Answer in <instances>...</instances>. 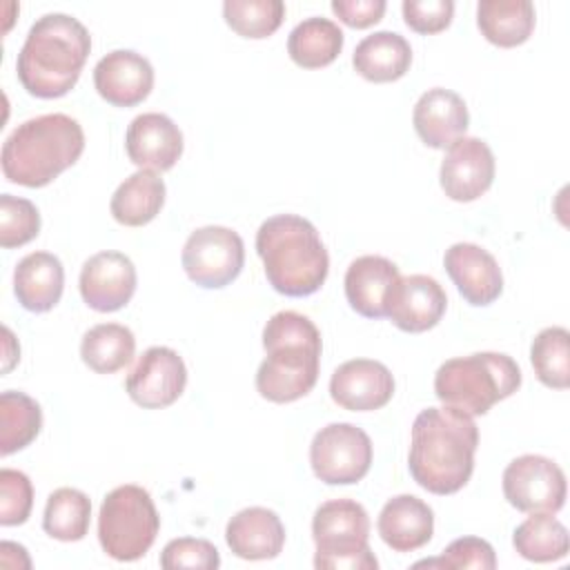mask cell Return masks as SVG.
I'll return each mask as SVG.
<instances>
[{"instance_id": "83f0119b", "label": "cell", "mask_w": 570, "mask_h": 570, "mask_svg": "<svg viewBox=\"0 0 570 570\" xmlns=\"http://www.w3.org/2000/svg\"><path fill=\"white\" fill-rule=\"evenodd\" d=\"M343 49V31L330 18H305L287 38L289 58L303 69H321L338 58Z\"/></svg>"}, {"instance_id": "f546056e", "label": "cell", "mask_w": 570, "mask_h": 570, "mask_svg": "<svg viewBox=\"0 0 570 570\" xmlns=\"http://www.w3.org/2000/svg\"><path fill=\"white\" fill-rule=\"evenodd\" d=\"M514 550L534 563L559 561L570 550V537L566 525L550 512H532L512 534Z\"/></svg>"}, {"instance_id": "5b68a950", "label": "cell", "mask_w": 570, "mask_h": 570, "mask_svg": "<svg viewBox=\"0 0 570 570\" xmlns=\"http://www.w3.org/2000/svg\"><path fill=\"white\" fill-rule=\"evenodd\" d=\"M85 151V131L67 114H45L18 125L2 145V174L24 187H45Z\"/></svg>"}, {"instance_id": "30bf717a", "label": "cell", "mask_w": 570, "mask_h": 570, "mask_svg": "<svg viewBox=\"0 0 570 570\" xmlns=\"http://www.w3.org/2000/svg\"><path fill=\"white\" fill-rule=\"evenodd\" d=\"M180 261L189 281L205 289H220L240 274L245 245L238 232L223 225H207L189 234Z\"/></svg>"}, {"instance_id": "5bb4252c", "label": "cell", "mask_w": 570, "mask_h": 570, "mask_svg": "<svg viewBox=\"0 0 570 570\" xmlns=\"http://www.w3.org/2000/svg\"><path fill=\"white\" fill-rule=\"evenodd\" d=\"M80 296L96 312L125 307L136 292V267L120 252H98L80 269Z\"/></svg>"}, {"instance_id": "8992f818", "label": "cell", "mask_w": 570, "mask_h": 570, "mask_svg": "<svg viewBox=\"0 0 570 570\" xmlns=\"http://www.w3.org/2000/svg\"><path fill=\"white\" fill-rule=\"evenodd\" d=\"M521 385L517 361L501 352H476L445 361L434 374L436 399L470 416L485 414Z\"/></svg>"}, {"instance_id": "d590c367", "label": "cell", "mask_w": 570, "mask_h": 570, "mask_svg": "<svg viewBox=\"0 0 570 570\" xmlns=\"http://www.w3.org/2000/svg\"><path fill=\"white\" fill-rule=\"evenodd\" d=\"M414 568H441V570H454V568H479V570H492L497 568V557L492 546L485 539L479 537H461L452 541L441 557L425 559L414 563Z\"/></svg>"}, {"instance_id": "8d00e7d4", "label": "cell", "mask_w": 570, "mask_h": 570, "mask_svg": "<svg viewBox=\"0 0 570 570\" xmlns=\"http://www.w3.org/2000/svg\"><path fill=\"white\" fill-rule=\"evenodd\" d=\"M33 505V485L20 470H0V523L20 525L29 519Z\"/></svg>"}, {"instance_id": "9c48e42d", "label": "cell", "mask_w": 570, "mask_h": 570, "mask_svg": "<svg viewBox=\"0 0 570 570\" xmlns=\"http://www.w3.org/2000/svg\"><path fill=\"white\" fill-rule=\"evenodd\" d=\"M309 463L316 479L327 485L358 483L372 465V441L352 423H330L314 434Z\"/></svg>"}, {"instance_id": "4dcf8cb0", "label": "cell", "mask_w": 570, "mask_h": 570, "mask_svg": "<svg viewBox=\"0 0 570 570\" xmlns=\"http://www.w3.org/2000/svg\"><path fill=\"white\" fill-rule=\"evenodd\" d=\"M42 428V410L24 392L7 390L0 394V454L9 456L27 448Z\"/></svg>"}, {"instance_id": "e0dca14e", "label": "cell", "mask_w": 570, "mask_h": 570, "mask_svg": "<svg viewBox=\"0 0 570 570\" xmlns=\"http://www.w3.org/2000/svg\"><path fill=\"white\" fill-rule=\"evenodd\" d=\"M443 265L470 305H490L503 292V274L497 258L474 243H454L448 247Z\"/></svg>"}, {"instance_id": "603a6c76", "label": "cell", "mask_w": 570, "mask_h": 570, "mask_svg": "<svg viewBox=\"0 0 570 570\" xmlns=\"http://www.w3.org/2000/svg\"><path fill=\"white\" fill-rule=\"evenodd\" d=\"M376 528L383 543L394 552H412L432 539L434 512L419 497L399 494L383 505Z\"/></svg>"}, {"instance_id": "3957f363", "label": "cell", "mask_w": 570, "mask_h": 570, "mask_svg": "<svg viewBox=\"0 0 570 570\" xmlns=\"http://www.w3.org/2000/svg\"><path fill=\"white\" fill-rule=\"evenodd\" d=\"M265 361L256 390L272 403H292L312 392L321 367V332L298 312H276L263 327Z\"/></svg>"}, {"instance_id": "9a60e30c", "label": "cell", "mask_w": 570, "mask_h": 570, "mask_svg": "<svg viewBox=\"0 0 570 570\" xmlns=\"http://www.w3.org/2000/svg\"><path fill=\"white\" fill-rule=\"evenodd\" d=\"M394 394L392 372L374 358H352L338 365L330 379V396L350 412H372L390 403Z\"/></svg>"}, {"instance_id": "ffe728a7", "label": "cell", "mask_w": 570, "mask_h": 570, "mask_svg": "<svg viewBox=\"0 0 570 570\" xmlns=\"http://www.w3.org/2000/svg\"><path fill=\"white\" fill-rule=\"evenodd\" d=\"M412 125L419 138L432 149H445L465 136L470 114L465 100L450 89L434 87L421 94L412 111Z\"/></svg>"}, {"instance_id": "836d02e7", "label": "cell", "mask_w": 570, "mask_h": 570, "mask_svg": "<svg viewBox=\"0 0 570 570\" xmlns=\"http://www.w3.org/2000/svg\"><path fill=\"white\" fill-rule=\"evenodd\" d=\"M225 22L243 38H269L285 18L281 0H227L223 4Z\"/></svg>"}, {"instance_id": "6da1fadb", "label": "cell", "mask_w": 570, "mask_h": 570, "mask_svg": "<svg viewBox=\"0 0 570 570\" xmlns=\"http://www.w3.org/2000/svg\"><path fill=\"white\" fill-rule=\"evenodd\" d=\"M479 428L454 407H428L412 423L410 474L432 494H454L472 476Z\"/></svg>"}, {"instance_id": "ab89813d", "label": "cell", "mask_w": 570, "mask_h": 570, "mask_svg": "<svg viewBox=\"0 0 570 570\" xmlns=\"http://www.w3.org/2000/svg\"><path fill=\"white\" fill-rule=\"evenodd\" d=\"M385 0H334L332 11L352 29H367L385 13Z\"/></svg>"}, {"instance_id": "1f68e13d", "label": "cell", "mask_w": 570, "mask_h": 570, "mask_svg": "<svg viewBox=\"0 0 570 570\" xmlns=\"http://www.w3.org/2000/svg\"><path fill=\"white\" fill-rule=\"evenodd\" d=\"M91 501L82 490L58 488L49 494L42 528L58 541H80L89 532Z\"/></svg>"}, {"instance_id": "e575fe53", "label": "cell", "mask_w": 570, "mask_h": 570, "mask_svg": "<svg viewBox=\"0 0 570 570\" xmlns=\"http://www.w3.org/2000/svg\"><path fill=\"white\" fill-rule=\"evenodd\" d=\"M40 232V214L38 207L11 194L0 196V245L2 247H20L33 240Z\"/></svg>"}, {"instance_id": "ba28073f", "label": "cell", "mask_w": 570, "mask_h": 570, "mask_svg": "<svg viewBox=\"0 0 570 570\" xmlns=\"http://www.w3.org/2000/svg\"><path fill=\"white\" fill-rule=\"evenodd\" d=\"M160 530L151 494L134 483L114 488L100 503L98 541L116 561H136L147 554Z\"/></svg>"}, {"instance_id": "d6986e66", "label": "cell", "mask_w": 570, "mask_h": 570, "mask_svg": "<svg viewBox=\"0 0 570 570\" xmlns=\"http://www.w3.org/2000/svg\"><path fill=\"white\" fill-rule=\"evenodd\" d=\"M125 149L129 160L140 169L167 171L183 154V134L169 116L147 111L129 122Z\"/></svg>"}, {"instance_id": "484cf974", "label": "cell", "mask_w": 570, "mask_h": 570, "mask_svg": "<svg viewBox=\"0 0 570 570\" xmlns=\"http://www.w3.org/2000/svg\"><path fill=\"white\" fill-rule=\"evenodd\" d=\"M165 205V183L156 171L138 169L125 178L111 196V216L127 227L151 223Z\"/></svg>"}, {"instance_id": "277c9868", "label": "cell", "mask_w": 570, "mask_h": 570, "mask_svg": "<svg viewBox=\"0 0 570 570\" xmlns=\"http://www.w3.org/2000/svg\"><path fill=\"white\" fill-rule=\"evenodd\" d=\"M256 252L269 285L285 296L318 292L330 272V256L316 227L296 214L267 218L256 232Z\"/></svg>"}, {"instance_id": "ac0fdd59", "label": "cell", "mask_w": 570, "mask_h": 570, "mask_svg": "<svg viewBox=\"0 0 570 570\" xmlns=\"http://www.w3.org/2000/svg\"><path fill=\"white\" fill-rule=\"evenodd\" d=\"M94 85L109 105L134 107L149 96L154 67L145 56L131 49H116L102 56L94 67Z\"/></svg>"}, {"instance_id": "4316f807", "label": "cell", "mask_w": 570, "mask_h": 570, "mask_svg": "<svg viewBox=\"0 0 570 570\" xmlns=\"http://www.w3.org/2000/svg\"><path fill=\"white\" fill-rule=\"evenodd\" d=\"M476 24L483 38L497 47L523 45L534 29V4L530 0H481Z\"/></svg>"}, {"instance_id": "7c38bea8", "label": "cell", "mask_w": 570, "mask_h": 570, "mask_svg": "<svg viewBox=\"0 0 570 570\" xmlns=\"http://www.w3.org/2000/svg\"><path fill=\"white\" fill-rule=\"evenodd\" d=\"M187 385L185 361L165 345H154L142 352L125 381L129 399L147 410H160L178 401Z\"/></svg>"}, {"instance_id": "2e32d148", "label": "cell", "mask_w": 570, "mask_h": 570, "mask_svg": "<svg viewBox=\"0 0 570 570\" xmlns=\"http://www.w3.org/2000/svg\"><path fill=\"white\" fill-rule=\"evenodd\" d=\"M448 296L436 278L425 274L399 276L387 298V318L403 332L432 330L445 314Z\"/></svg>"}, {"instance_id": "d4e9b609", "label": "cell", "mask_w": 570, "mask_h": 570, "mask_svg": "<svg viewBox=\"0 0 570 570\" xmlns=\"http://www.w3.org/2000/svg\"><path fill=\"white\" fill-rule=\"evenodd\" d=\"M352 65L370 82H392L407 73L412 47L396 31H374L356 45Z\"/></svg>"}, {"instance_id": "cb8c5ba5", "label": "cell", "mask_w": 570, "mask_h": 570, "mask_svg": "<svg viewBox=\"0 0 570 570\" xmlns=\"http://www.w3.org/2000/svg\"><path fill=\"white\" fill-rule=\"evenodd\" d=\"M65 269L58 256L49 252L27 254L13 272V292L29 312H49L62 296Z\"/></svg>"}, {"instance_id": "74e56055", "label": "cell", "mask_w": 570, "mask_h": 570, "mask_svg": "<svg viewBox=\"0 0 570 570\" xmlns=\"http://www.w3.org/2000/svg\"><path fill=\"white\" fill-rule=\"evenodd\" d=\"M160 566L165 570L196 568V570H216L220 566L218 550L207 539L180 537L171 539L160 552Z\"/></svg>"}, {"instance_id": "7402d4cb", "label": "cell", "mask_w": 570, "mask_h": 570, "mask_svg": "<svg viewBox=\"0 0 570 570\" xmlns=\"http://www.w3.org/2000/svg\"><path fill=\"white\" fill-rule=\"evenodd\" d=\"M225 541L240 559H274L285 546V525L274 510L261 505L245 508L227 521Z\"/></svg>"}, {"instance_id": "f35d334b", "label": "cell", "mask_w": 570, "mask_h": 570, "mask_svg": "<svg viewBox=\"0 0 570 570\" xmlns=\"http://www.w3.org/2000/svg\"><path fill=\"white\" fill-rule=\"evenodd\" d=\"M403 20L416 33H439L450 27L454 16L452 0H405L401 4Z\"/></svg>"}, {"instance_id": "44dd1931", "label": "cell", "mask_w": 570, "mask_h": 570, "mask_svg": "<svg viewBox=\"0 0 570 570\" xmlns=\"http://www.w3.org/2000/svg\"><path fill=\"white\" fill-rule=\"evenodd\" d=\"M399 267L385 256H358L345 272V298L350 307L365 318H383L387 298L399 281Z\"/></svg>"}, {"instance_id": "4fadbf2b", "label": "cell", "mask_w": 570, "mask_h": 570, "mask_svg": "<svg viewBox=\"0 0 570 570\" xmlns=\"http://www.w3.org/2000/svg\"><path fill=\"white\" fill-rule=\"evenodd\" d=\"M439 178L448 198L456 203L476 200L494 180V154L485 140L463 136L448 147Z\"/></svg>"}, {"instance_id": "8fae6325", "label": "cell", "mask_w": 570, "mask_h": 570, "mask_svg": "<svg viewBox=\"0 0 570 570\" xmlns=\"http://www.w3.org/2000/svg\"><path fill=\"white\" fill-rule=\"evenodd\" d=\"M566 474L548 456L523 454L503 470V494L521 512H559L566 503Z\"/></svg>"}, {"instance_id": "f1b7e54d", "label": "cell", "mask_w": 570, "mask_h": 570, "mask_svg": "<svg viewBox=\"0 0 570 570\" xmlns=\"http://www.w3.org/2000/svg\"><path fill=\"white\" fill-rule=\"evenodd\" d=\"M136 352L134 332L120 323H100L85 332L80 356L98 374H114L131 363Z\"/></svg>"}, {"instance_id": "d6a6232c", "label": "cell", "mask_w": 570, "mask_h": 570, "mask_svg": "<svg viewBox=\"0 0 570 570\" xmlns=\"http://www.w3.org/2000/svg\"><path fill=\"white\" fill-rule=\"evenodd\" d=\"M530 361L537 379L552 387L566 390L570 385V334L566 327L541 330L530 345Z\"/></svg>"}, {"instance_id": "52a82bcc", "label": "cell", "mask_w": 570, "mask_h": 570, "mask_svg": "<svg viewBox=\"0 0 570 570\" xmlns=\"http://www.w3.org/2000/svg\"><path fill=\"white\" fill-rule=\"evenodd\" d=\"M318 570H376L370 550V517L358 501L332 499L316 508L312 519Z\"/></svg>"}, {"instance_id": "7a4b0ae2", "label": "cell", "mask_w": 570, "mask_h": 570, "mask_svg": "<svg viewBox=\"0 0 570 570\" xmlns=\"http://www.w3.org/2000/svg\"><path fill=\"white\" fill-rule=\"evenodd\" d=\"M91 51L87 27L67 13L38 18L18 53L20 85L36 98H60L73 89Z\"/></svg>"}]
</instances>
